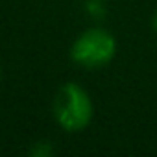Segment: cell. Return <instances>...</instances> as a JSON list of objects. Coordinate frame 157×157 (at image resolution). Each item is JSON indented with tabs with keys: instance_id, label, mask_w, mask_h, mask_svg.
Returning a JSON list of instances; mask_svg holds the SVG:
<instances>
[{
	"instance_id": "4",
	"label": "cell",
	"mask_w": 157,
	"mask_h": 157,
	"mask_svg": "<svg viewBox=\"0 0 157 157\" xmlns=\"http://www.w3.org/2000/svg\"><path fill=\"white\" fill-rule=\"evenodd\" d=\"M44 140L43 142H39V144H35V148H33V151H32V155H37V157H46V155H50L52 153V148L50 146H46L44 148Z\"/></svg>"
},
{
	"instance_id": "3",
	"label": "cell",
	"mask_w": 157,
	"mask_h": 157,
	"mask_svg": "<svg viewBox=\"0 0 157 157\" xmlns=\"http://www.w3.org/2000/svg\"><path fill=\"white\" fill-rule=\"evenodd\" d=\"M87 11H89L91 17L102 19L104 17V4H102V0H87Z\"/></svg>"
},
{
	"instance_id": "1",
	"label": "cell",
	"mask_w": 157,
	"mask_h": 157,
	"mask_svg": "<svg viewBox=\"0 0 157 157\" xmlns=\"http://www.w3.org/2000/svg\"><path fill=\"white\" fill-rule=\"evenodd\" d=\"M52 111L57 124L65 131L74 133L89 126L93 118V102L78 83H67L56 93Z\"/></svg>"
},
{
	"instance_id": "2",
	"label": "cell",
	"mask_w": 157,
	"mask_h": 157,
	"mask_svg": "<svg viewBox=\"0 0 157 157\" xmlns=\"http://www.w3.org/2000/svg\"><path fill=\"white\" fill-rule=\"evenodd\" d=\"M117 52V43L111 33L100 28H91L78 37L70 48L72 59L85 68H98L107 65Z\"/></svg>"
},
{
	"instance_id": "5",
	"label": "cell",
	"mask_w": 157,
	"mask_h": 157,
	"mask_svg": "<svg viewBox=\"0 0 157 157\" xmlns=\"http://www.w3.org/2000/svg\"><path fill=\"white\" fill-rule=\"evenodd\" d=\"M153 30H155V33H157V13H155V17H153Z\"/></svg>"
}]
</instances>
